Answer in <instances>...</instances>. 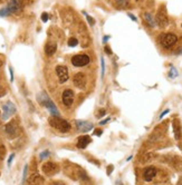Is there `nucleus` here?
<instances>
[{
    "instance_id": "obj_17",
    "label": "nucleus",
    "mask_w": 182,
    "mask_h": 185,
    "mask_svg": "<svg viewBox=\"0 0 182 185\" xmlns=\"http://www.w3.org/2000/svg\"><path fill=\"white\" fill-rule=\"evenodd\" d=\"M28 182H29L30 185H41L43 182H44V179L39 174H34V175H31L29 177Z\"/></svg>"
},
{
    "instance_id": "obj_3",
    "label": "nucleus",
    "mask_w": 182,
    "mask_h": 185,
    "mask_svg": "<svg viewBox=\"0 0 182 185\" xmlns=\"http://www.w3.org/2000/svg\"><path fill=\"white\" fill-rule=\"evenodd\" d=\"M177 41H178V37L174 34H164V35L160 36V42L165 48L172 47Z\"/></svg>"
},
{
    "instance_id": "obj_18",
    "label": "nucleus",
    "mask_w": 182,
    "mask_h": 185,
    "mask_svg": "<svg viewBox=\"0 0 182 185\" xmlns=\"http://www.w3.org/2000/svg\"><path fill=\"white\" fill-rule=\"evenodd\" d=\"M144 18H145L149 26H151V27H154V26H155V20L153 19V17L151 16V14L145 12V14H144Z\"/></svg>"
},
{
    "instance_id": "obj_31",
    "label": "nucleus",
    "mask_w": 182,
    "mask_h": 185,
    "mask_svg": "<svg viewBox=\"0 0 182 185\" xmlns=\"http://www.w3.org/2000/svg\"><path fill=\"white\" fill-rule=\"evenodd\" d=\"M169 112H170V109H165L164 110V112H163V113H162L161 115H160V119H161V118H163V116H165L168 114V113H169Z\"/></svg>"
},
{
    "instance_id": "obj_23",
    "label": "nucleus",
    "mask_w": 182,
    "mask_h": 185,
    "mask_svg": "<svg viewBox=\"0 0 182 185\" xmlns=\"http://www.w3.org/2000/svg\"><path fill=\"white\" fill-rule=\"evenodd\" d=\"M169 76H170L171 78H176V77L178 76V71H177V69H176V68H174L173 66H172L171 68H170V73H169Z\"/></svg>"
},
{
    "instance_id": "obj_37",
    "label": "nucleus",
    "mask_w": 182,
    "mask_h": 185,
    "mask_svg": "<svg viewBox=\"0 0 182 185\" xmlns=\"http://www.w3.org/2000/svg\"><path fill=\"white\" fill-rule=\"evenodd\" d=\"M108 38H110V36H105V37L103 38V42H106L107 40H108Z\"/></svg>"
},
{
    "instance_id": "obj_1",
    "label": "nucleus",
    "mask_w": 182,
    "mask_h": 185,
    "mask_svg": "<svg viewBox=\"0 0 182 185\" xmlns=\"http://www.w3.org/2000/svg\"><path fill=\"white\" fill-rule=\"evenodd\" d=\"M49 124L51 127L56 128L57 130H59L61 133H67L68 130H71V124L67 120L63 119L58 116H53L49 118Z\"/></svg>"
},
{
    "instance_id": "obj_34",
    "label": "nucleus",
    "mask_w": 182,
    "mask_h": 185,
    "mask_svg": "<svg viewBox=\"0 0 182 185\" xmlns=\"http://www.w3.org/2000/svg\"><path fill=\"white\" fill-rule=\"evenodd\" d=\"M51 185H65V184H64L63 182H61V181H57V182H54Z\"/></svg>"
},
{
    "instance_id": "obj_26",
    "label": "nucleus",
    "mask_w": 182,
    "mask_h": 185,
    "mask_svg": "<svg viewBox=\"0 0 182 185\" xmlns=\"http://www.w3.org/2000/svg\"><path fill=\"white\" fill-rule=\"evenodd\" d=\"M27 171H28V166L26 165L25 168H24V173H22V183L26 181V176H27Z\"/></svg>"
},
{
    "instance_id": "obj_4",
    "label": "nucleus",
    "mask_w": 182,
    "mask_h": 185,
    "mask_svg": "<svg viewBox=\"0 0 182 185\" xmlns=\"http://www.w3.org/2000/svg\"><path fill=\"white\" fill-rule=\"evenodd\" d=\"M10 14H20L24 8V0H9L6 6Z\"/></svg>"
},
{
    "instance_id": "obj_19",
    "label": "nucleus",
    "mask_w": 182,
    "mask_h": 185,
    "mask_svg": "<svg viewBox=\"0 0 182 185\" xmlns=\"http://www.w3.org/2000/svg\"><path fill=\"white\" fill-rule=\"evenodd\" d=\"M173 127H174V135H176V138L179 140L180 138V124L178 120H174L173 122Z\"/></svg>"
},
{
    "instance_id": "obj_36",
    "label": "nucleus",
    "mask_w": 182,
    "mask_h": 185,
    "mask_svg": "<svg viewBox=\"0 0 182 185\" xmlns=\"http://www.w3.org/2000/svg\"><path fill=\"white\" fill-rule=\"evenodd\" d=\"M105 51H106V54H108V55H111L112 51L111 49H110V47H105Z\"/></svg>"
},
{
    "instance_id": "obj_29",
    "label": "nucleus",
    "mask_w": 182,
    "mask_h": 185,
    "mask_svg": "<svg viewBox=\"0 0 182 185\" xmlns=\"http://www.w3.org/2000/svg\"><path fill=\"white\" fill-rule=\"evenodd\" d=\"M5 95H6V89L2 87V86H0V98Z\"/></svg>"
},
{
    "instance_id": "obj_24",
    "label": "nucleus",
    "mask_w": 182,
    "mask_h": 185,
    "mask_svg": "<svg viewBox=\"0 0 182 185\" xmlns=\"http://www.w3.org/2000/svg\"><path fill=\"white\" fill-rule=\"evenodd\" d=\"M85 16H86V19H87V21H88V24H90V25H91V26L95 25V19H94V18H92L91 16L87 15L86 12H85Z\"/></svg>"
},
{
    "instance_id": "obj_7",
    "label": "nucleus",
    "mask_w": 182,
    "mask_h": 185,
    "mask_svg": "<svg viewBox=\"0 0 182 185\" xmlns=\"http://www.w3.org/2000/svg\"><path fill=\"white\" fill-rule=\"evenodd\" d=\"M16 106L11 101H7L5 105L2 106V119H8L16 113Z\"/></svg>"
},
{
    "instance_id": "obj_32",
    "label": "nucleus",
    "mask_w": 182,
    "mask_h": 185,
    "mask_svg": "<svg viewBox=\"0 0 182 185\" xmlns=\"http://www.w3.org/2000/svg\"><path fill=\"white\" fill-rule=\"evenodd\" d=\"M110 119H111V118L108 117V118H106L105 120H101V122H100V124H101V125H104V124H106L107 122H110Z\"/></svg>"
},
{
    "instance_id": "obj_15",
    "label": "nucleus",
    "mask_w": 182,
    "mask_h": 185,
    "mask_svg": "<svg viewBox=\"0 0 182 185\" xmlns=\"http://www.w3.org/2000/svg\"><path fill=\"white\" fill-rule=\"evenodd\" d=\"M56 49H57V44H56V42H54V41L48 42V44L45 46L46 55L47 56H53L56 53Z\"/></svg>"
},
{
    "instance_id": "obj_27",
    "label": "nucleus",
    "mask_w": 182,
    "mask_h": 185,
    "mask_svg": "<svg viewBox=\"0 0 182 185\" xmlns=\"http://www.w3.org/2000/svg\"><path fill=\"white\" fill-rule=\"evenodd\" d=\"M101 66H102V77H104V70H105V64H104V59L101 58Z\"/></svg>"
},
{
    "instance_id": "obj_28",
    "label": "nucleus",
    "mask_w": 182,
    "mask_h": 185,
    "mask_svg": "<svg viewBox=\"0 0 182 185\" xmlns=\"http://www.w3.org/2000/svg\"><path fill=\"white\" fill-rule=\"evenodd\" d=\"M41 20H43L44 22H46V21L48 20V15H47V12H44V14L41 15Z\"/></svg>"
},
{
    "instance_id": "obj_40",
    "label": "nucleus",
    "mask_w": 182,
    "mask_h": 185,
    "mask_svg": "<svg viewBox=\"0 0 182 185\" xmlns=\"http://www.w3.org/2000/svg\"><path fill=\"white\" fill-rule=\"evenodd\" d=\"M181 26H182V25H181Z\"/></svg>"
},
{
    "instance_id": "obj_5",
    "label": "nucleus",
    "mask_w": 182,
    "mask_h": 185,
    "mask_svg": "<svg viewBox=\"0 0 182 185\" xmlns=\"http://www.w3.org/2000/svg\"><path fill=\"white\" fill-rule=\"evenodd\" d=\"M90 63V56L88 55H75L72 57V64L75 67H84Z\"/></svg>"
},
{
    "instance_id": "obj_33",
    "label": "nucleus",
    "mask_w": 182,
    "mask_h": 185,
    "mask_svg": "<svg viewBox=\"0 0 182 185\" xmlns=\"http://www.w3.org/2000/svg\"><path fill=\"white\" fill-rule=\"evenodd\" d=\"M9 71H10V80H11V81H14V73H12V69H11V67L9 68Z\"/></svg>"
},
{
    "instance_id": "obj_22",
    "label": "nucleus",
    "mask_w": 182,
    "mask_h": 185,
    "mask_svg": "<svg viewBox=\"0 0 182 185\" xmlns=\"http://www.w3.org/2000/svg\"><path fill=\"white\" fill-rule=\"evenodd\" d=\"M11 15L10 11L8 10V8L7 7H5V8H2V9H0V16L1 17H7V16Z\"/></svg>"
},
{
    "instance_id": "obj_11",
    "label": "nucleus",
    "mask_w": 182,
    "mask_h": 185,
    "mask_svg": "<svg viewBox=\"0 0 182 185\" xmlns=\"http://www.w3.org/2000/svg\"><path fill=\"white\" fill-rule=\"evenodd\" d=\"M61 98H63V104L66 107H71L74 103V91L72 89H65Z\"/></svg>"
},
{
    "instance_id": "obj_6",
    "label": "nucleus",
    "mask_w": 182,
    "mask_h": 185,
    "mask_svg": "<svg viewBox=\"0 0 182 185\" xmlns=\"http://www.w3.org/2000/svg\"><path fill=\"white\" fill-rule=\"evenodd\" d=\"M41 170H43V172L45 173L46 175L53 176L58 173L59 166L57 165L56 163H53V162H47V163H45V164L43 165Z\"/></svg>"
},
{
    "instance_id": "obj_16",
    "label": "nucleus",
    "mask_w": 182,
    "mask_h": 185,
    "mask_svg": "<svg viewBox=\"0 0 182 185\" xmlns=\"http://www.w3.org/2000/svg\"><path fill=\"white\" fill-rule=\"evenodd\" d=\"M5 130H6V133L10 136V138H14L16 136V134H17V128H16V125L14 123L7 124L5 127Z\"/></svg>"
},
{
    "instance_id": "obj_20",
    "label": "nucleus",
    "mask_w": 182,
    "mask_h": 185,
    "mask_svg": "<svg viewBox=\"0 0 182 185\" xmlns=\"http://www.w3.org/2000/svg\"><path fill=\"white\" fill-rule=\"evenodd\" d=\"M115 2L120 8H127L129 7V0H115Z\"/></svg>"
},
{
    "instance_id": "obj_14",
    "label": "nucleus",
    "mask_w": 182,
    "mask_h": 185,
    "mask_svg": "<svg viewBox=\"0 0 182 185\" xmlns=\"http://www.w3.org/2000/svg\"><path fill=\"white\" fill-rule=\"evenodd\" d=\"M92 142V138L88 135H82L78 137L77 140V147L78 148H86L87 145Z\"/></svg>"
},
{
    "instance_id": "obj_21",
    "label": "nucleus",
    "mask_w": 182,
    "mask_h": 185,
    "mask_svg": "<svg viewBox=\"0 0 182 185\" xmlns=\"http://www.w3.org/2000/svg\"><path fill=\"white\" fill-rule=\"evenodd\" d=\"M68 46L69 47H75V46H77V44H78V40H77V38H74V37H72L71 39H68Z\"/></svg>"
},
{
    "instance_id": "obj_39",
    "label": "nucleus",
    "mask_w": 182,
    "mask_h": 185,
    "mask_svg": "<svg viewBox=\"0 0 182 185\" xmlns=\"http://www.w3.org/2000/svg\"><path fill=\"white\" fill-rule=\"evenodd\" d=\"M136 1H140V0H136Z\"/></svg>"
},
{
    "instance_id": "obj_30",
    "label": "nucleus",
    "mask_w": 182,
    "mask_h": 185,
    "mask_svg": "<svg viewBox=\"0 0 182 185\" xmlns=\"http://www.w3.org/2000/svg\"><path fill=\"white\" fill-rule=\"evenodd\" d=\"M14 157H15V154H11L10 157L8 158V166L11 165V162H12V160H14Z\"/></svg>"
},
{
    "instance_id": "obj_13",
    "label": "nucleus",
    "mask_w": 182,
    "mask_h": 185,
    "mask_svg": "<svg viewBox=\"0 0 182 185\" xmlns=\"http://www.w3.org/2000/svg\"><path fill=\"white\" fill-rule=\"evenodd\" d=\"M155 175H157V168L153 167V166L147 167V170L144 171V173H143V177H144V180L147 182H151L155 177Z\"/></svg>"
},
{
    "instance_id": "obj_8",
    "label": "nucleus",
    "mask_w": 182,
    "mask_h": 185,
    "mask_svg": "<svg viewBox=\"0 0 182 185\" xmlns=\"http://www.w3.org/2000/svg\"><path fill=\"white\" fill-rule=\"evenodd\" d=\"M56 74H57V77H58L61 84H64L65 81L68 80L69 74H68V69H67L66 66H63V65L57 66V67H56Z\"/></svg>"
},
{
    "instance_id": "obj_38",
    "label": "nucleus",
    "mask_w": 182,
    "mask_h": 185,
    "mask_svg": "<svg viewBox=\"0 0 182 185\" xmlns=\"http://www.w3.org/2000/svg\"><path fill=\"white\" fill-rule=\"evenodd\" d=\"M1 66H2V61H1V59H0V68H1Z\"/></svg>"
},
{
    "instance_id": "obj_2",
    "label": "nucleus",
    "mask_w": 182,
    "mask_h": 185,
    "mask_svg": "<svg viewBox=\"0 0 182 185\" xmlns=\"http://www.w3.org/2000/svg\"><path fill=\"white\" fill-rule=\"evenodd\" d=\"M38 100H39V103H40L41 105H44L47 109L51 112L53 116H58L59 115V112H58L57 107L55 106V104L53 103V100H51L48 96L46 95V94L43 93V94H41V99L40 98H38Z\"/></svg>"
},
{
    "instance_id": "obj_35",
    "label": "nucleus",
    "mask_w": 182,
    "mask_h": 185,
    "mask_svg": "<svg viewBox=\"0 0 182 185\" xmlns=\"http://www.w3.org/2000/svg\"><path fill=\"white\" fill-rule=\"evenodd\" d=\"M129 17H130V18H131L132 20H134V21H136V17H135V16H133L132 15V14H129Z\"/></svg>"
},
{
    "instance_id": "obj_25",
    "label": "nucleus",
    "mask_w": 182,
    "mask_h": 185,
    "mask_svg": "<svg viewBox=\"0 0 182 185\" xmlns=\"http://www.w3.org/2000/svg\"><path fill=\"white\" fill-rule=\"evenodd\" d=\"M49 150H44V152H41L40 153V155H39V158L40 160H44V158H46V157H48L49 156Z\"/></svg>"
},
{
    "instance_id": "obj_9",
    "label": "nucleus",
    "mask_w": 182,
    "mask_h": 185,
    "mask_svg": "<svg viewBox=\"0 0 182 185\" xmlns=\"http://www.w3.org/2000/svg\"><path fill=\"white\" fill-rule=\"evenodd\" d=\"M73 81H74V85L79 88V89H84L86 87V76L85 74L83 73H77L74 78H73Z\"/></svg>"
},
{
    "instance_id": "obj_10",
    "label": "nucleus",
    "mask_w": 182,
    "mask_h": 185,
    "mask_svg": "<svg viewBox=\"0 0 182 185\" xmlns=\"http://www.w3.org/2000/svg\"><path fill=\"white\" fill-rule=\"evenodd\" d=\"M168 24H169V19H168V16L164 11L160 10L157 14V17H155V25H157L161 28H164L167 27Z\"/></svg>"
},
{
    "instance_id": "obj_12",
    "label": "nucleus",
    "mask_w": 182,
    "mask_h": 185,
    "mask_svg": "<svg viewBox=\"0 0 182 185\" xmlns=\"http://www.w3.org/2000/svg\"><path fill=\"white\" fill-rule=\"evenodd\" d=\"M76 126L81 132H90L93 130L94 125L91 122H86V120H76Z\"/></svg>"
}]
</instances>
